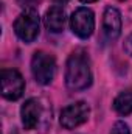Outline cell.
I'll list each match as a JSON object with an SVG mask.
<instances>
[{
	"mask_svg": "<svg viewBox=\"0 0 132 134\" xmlns=\"http://www.w3.org/2000/svg\"><path fill=\"white\" fill-rule=\"evenodd\" d=\"M121 14L117 8L107 6L103 16V31L109 41H115L121 34Z\"/></svg>",
	"mask_w": 132,
	"mask_h": 134,
	"instance_id": "7",
	"label": "cell"
},
{
	"mask_svg": "<svg viewBox=\"0 0 132 134\" xmlns=\"http://www.w3.org/2000/svg\"><path fill=\"white\" fill-rule=\"evenodd\" d=\"M110 134H131V130H129V126H128L124 122H117V123L112 126Z\"/></svg>",
	"mask_w": 132,
	"mask_h": 134,
	"instance_id": "11",
	"label": "cell"
},
{
	"mask_svg": "<svg viewBox=\"0 0 132 134\" xmlns=\"http://www.w3.org/2000/svg\"><path fill=\"white\" fill-rule=\"evenodd\" d=\"M42 115V104L36 98H28L20 108V117H22V125L25 130H34L40 120Z\"/></svg>",
	"mask_w": 132,
	"mask_h": 134,
	"instance_id": "8",
	"label": "cell"
},
{
	"mask_svg": "<svg viewBox=\"0 0 132 134\" xmlns=\"http://www.w3.org/2000/svg\"><path fill=\"white\" fill-rule=\"evenodd\" d=\"M44 20H45V27L51 33H61L65 25V11L62 9V6H51L45 13Z\"/></svg>",
	"mask_w": 132,
	"mask_h": 134,
	"instance_id": "9",
	"label": "cell"
},
{
	"mask_svg": "<svg viewBox=\"0 0 132 134\" xmlns=\"http://www.w3.org/2000/svg\"><path fill=\"white\" fill-rule=\"evenodd\" d=\"M0 84H2V95L6 100L16 101L23 95L25 81L22 75L14 69H3L0 73Z\"/></svg>",
	"mask_w": 132,
	"mask_h": 134,
	"instance_id": "4",
	"label": "cell"
},
{
	"mask_svg": "<svg viewBox=\"0 0 132 134\" xmlns=\"http://www.w3.org/2000/svg\"><path fill=\"white\" fill-rule=\"evenodd\" d=\"M39 2L40 0H17V5L22 6V8H25V9H34Z\"/></svg>",
	"mask_w": 132,
	"mask_h": 134,
	"instance_id": "12",
	"label": "cell"
},
{
	"mask_svg": "<svg viewBox=\"0 0 132 134\" xmlns=\"http://www.w3.org/2000/svg\"><path fill=\"white\" fill-rule=\"evenodd\" d=\"M123 48H124V52L132 56V34H129L126 39H124V45H123Z\"/></svg>",
	"mask_w": 132,
	"mask_h": 134,
	"instance_id": "13",
	"label": "cell"
},
{
	"mask_svg": "<svg viewBox=\"0 0 132 134\" xmlns=\"http://www.w3.org/2000/svg\"><path fill=\"white\" fill-rule=\"evenodd\" d=\"M65 84L71 91H84L92 84V70L90 61L86 52H73L65 66Z\"/></svg>",
	"mask_w": 132,
	"mask_h": 134,
	"instance_id": "1",
	"label": "cell"
},
{
	"mask_svg": "<svg viewBox=\"0 0 132 134\" xmlns=\"http://www.w3.org/2000/svg\"><path fill=\"white\" fill-rule=\"evenodd\" d=\"M70 27L71 31L81 39L90 37L93 30H95V14L92 9L81 6L75 9V13L70 17Z\"/></svg>",
	"mask_w": 132,
	"mask_h": 134,
	"instance_id": "6",
	"label": "cell"
},
{
	"mask_svg": "<svg viewBox=\"0 0 132 134\" xmlns=\"http://www.w3.org/2000/svg\"><path fill=\"white\" fill-rule=\"evenodd\" d=\"M89 114H90L89 104L86 101H76L62 109L59 123L65 130H73V128H78L79 125L86 123L89 119Z\"/></svg>",
	"mask_w": 132,
	"mask_h": 134,
	"instance_id": "5",
	"label": "cell"
},
{
	"mask_svg": "<svg viewBox=\"0 0 132 134\" xmlns=\"http://www.w3.org/2000/svg\"><path fill=\"white\" fill-rule=\"evenodd\" d=\"M113 109L120 115L132 114V91H124L113 100Z\"/></svg>",
	"mask_w": 132,
	"mask_h": 134,
	"instance_id": "10",
	"label": "cell"
},
{
	"mask_svg": "<svg viewBox=\"0 0 132 134\" xmlns=\"http://www.w3.org/2000/svg\"><path fill=\"white\" fill-rule=\"evenodd\" d=\"M79 2H82V3H93V2H97V0H79Z\"/></svg>",
	"mask_w": 132,
	"mask_h": 134,
	"instance_id": "15",
	"label": "cell"
},
{
	"mask_svg": "<svg viewBox=\"0 0 132 134\" xmlns=\"http://www.w3.org/2000/svg\"><path fill=\"white\" fill-rule=\"evenodd\" d=\"M53 2H55V3H56L58 6H59V5H65L68 0H53Z\"/></svg>",
	"mask_w": 132,
	"mask_h": 134,
	"instance_id": "14",
	"label": "cell"
},
{
	"mask_svg": "<svg viewBox=\"0 0 132 134\" xmlns=\"http://www.w3.org/2000/svg\"><path fill=\"white\" fill-rule=\"evenodd\" d=\"M39 14L36 9H25L16 20H14V31L19 39L30 44L39 36Z\"/></svg>",
	"mask_w": 132,
	"mask_h": 134,
	"instance_id": "3",
	"label": "cell"
},
{
	"mask_svg": "<svg viewBox=\"0 0 132 134\" xmlns=\"http://www.w3.org/2000/svg\"><path fill=\"white\" fill-rule=\"evenodd\" d=\"M55 72H56V61L50 53L47 52L34 53L31 58V73L39 84L42 86L50 84L51 80L55 78Z\"/></svg>",
	"mask_w": 132,
	"mask_h": 134,
	"instance_id": "2",
	"label": "cell"
}]
</instances>
